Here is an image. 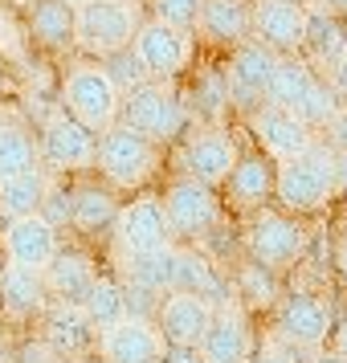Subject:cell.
<instances>
[{
    "instance_id": "obj_1",
    "label": "cell",
    "mask_w": 347,
    "mask_h": 363,
    "mask_svg": "<svg viewBox=\"0 0 347 363\" xmlns=\"http://www.w3.org/2000/svg\"><path fill=\"white\" fill-rule=\"evenodd\" d=\"M335 192H339V151L331 143H323V139H314L302 155L278 164L274 196H278V204L290 216H307V213L327 208Z\"/></svg>"
},
{
    "instance_id": "obj_2",
    "label": "cell",
    "mask_w": 347,
    "mask_h": 363,
    "mask_svg": "<svg viewBox=\"0 0 347 363\" xmlns=\"http://www.w3.org/2000/svg\"><path fill=\"white\" fill-rule=\"evenodd\" d=\"M143 13L135 0H90L78 9L74 25V50L86 57H111L135 45V33L143 29Z\"/></svg>"
},
{
    "instance_id": "obj_3",
    "label": "cell",
    "mask_w": 347,
    "mask_h": 363,
    "mask_svg": "<svg viewBox=\"0 0 347 363\" xmlns=\"http://www.w3.org/2000/svg\"><path fill=\"white\" fill-rule=\"evenodd\" d=\"M62 111L78 118L86 131L102 135L106 127L119 123L123 90L111 82V74L99 62H74L66 69V82H62Z\"/></svg>"
},
{
    "instance_id": "obj_4",
    "label": "cell",
    "mask_w": 347,
    "mask_h": 363,
    "mask_svg": "<svg viewBox=\"0 0 347 363\" xmlns=\"http://www.w3.org/2000/svg\"><path fill=\"white\" fill-rule=\"evenodd\" d=\"M119 123L139 131L151 143H172L180 139L184 127H188V106L176 94L172 82H143L123 94V111H119Z\"/></svg>"
},
{
    "instance_id": "obj_5",
    "label": "cell",
    "mask_w": 347,
    "mask_h": 363,
    "mask_svg": "<svg viewBox=\"0 0 347 363\" xmlns=\"http://www.w3.org/2000/svg\"><path fill=\"white\" fill-rule=\"evenodd\" d=\"M94 167L111 188H143L160 172V143L115 123L99 135V164Z\"/></svg>"
},
{
    "instance_id": "obj_6",
    "label": "cell",
    "mask_w": 347,
    "mask_h": 363,
    "mask_svg": "<svg viewBox=\"0 0 347 363\" xmlns=\"http://www.w3.org/2000/svg\"><path fill=\"white\" fill-rule=\"evenodd\" d=\"M307 225L294 220L290 213H274V208H262V213H253L246 229V253L249 262H258L262 269H286V265H294L302 253H307Z\"/></svg>"
},
{
    "instance_id": "obj_7",
    "label": "cell",
    "mask_w": 347,
    "mask_h": 363,
    "mask_svg": "<svg viewBox=\"0 0 347 363\" xmlns=\"http://www.w3.org/2000/svg\"><path fill=\"white\" fill-rule=\"evenodd\" d=\"M221 69H225L229 102L241 115H253L265 102V94H270V78H274V69H278V53L265 50L262 41H246V45L229 50V57H225Z\"/></svg>"
},
{
    "instance_id": "obj_8",
    "label": "cell",
    "mask_w": 347,
    "mask_h": 363,
    "mask_svg": "<svg viewBox=\"0 0 347 363\" xmlns=\"http://www.w3.org/2000/svg\"><path fill=\"white\" fill-rule=\"evenodd\" d=\"M41 164L57 172V176H70V172H86V167L99 164V135L86 131L82 123L66 111L45 118L41 127Z\"/></svg>"
},
{
    "instance_id": "obj_9",
    "label": "cell",
    "mask_w": 347,
    "mask_h": 363,
    "mask_svg": "<svg viewBox=\"0 0 347 363\" xmlns=\"http://www.w3.org/2000/svg\"><path fill=\"white\" fill-rule=\"evenodd\" d=\"M311 29V4L307 0H253V41L278 57H298Z\"/></svg>"
},
{
    "instance_id": "obj_10",
    "label": "cell",
    "mask_w": 347,
    "mask_h": 363,
    "mask_svg": "<svg viewBox=\"0 0 347 363\" xmlns=\"http://www.w3.org/2000/svg\"><path fill=\"white\" fill-rule=\"evenodd\" d=\"M164 213H167V225H172L176 237H204V233L216 229L221 200H216L213 184L192 180V176H180V180L167 184Z\"/></svg>"
},
{
    "instance_id": "obj_11",
    "label": "cell",
    "mask_w": 347,
    "mask_h": 363,
    "mask_svg": "<svg viewBox=\"0 0 347 363\" xmlns=\"http://www.w3.org/2000/svg\"><path fill=\"white\" fill-rule=\"evenodd\" d=\"M135 57L143 62L151 82H172V78H180L188 62H192V37L180 33V29H172L164 21L148 17L143 21V29L135 33Z\"/></svg>"
},
{
    "instance_id": "obj_12",
    "label": "cell",
    "mask_w": 347,
    "mask_h": 363,
    "mask_svg": "<svg viewBox=\"0 0 347 363\" xmlns=\"http://www.w3.org/2000/svg\"><path fill=\"white\" fill-rule=\"evenodd\" d=\"M0 249H4V262L21 265V269H33L45 274L53 265V257L62 253V237L57 225H50L45 216H25V220H9L0 229Z\"/></svg>"
},
{
    "instance_id": "obj_13",
    "label": "cell",
    "mask_w": 347,
    "mask_h": 363,
    "mask_svg": "<svg viewBox=\"0 0 347 363\" xmlns=\"http://www.w3.org/2000/svg\"><path fill=\"white\" fill-rule=\"evenodd\" d=\"M241 160V147L225 127H197L184 139V176L204 184H229L233 167Z\"/></svg>"
},
{
    "instance_id": "obj_14",
    "label": "cell",
    "mask_w": 347,
    "mask_h": 363,
    "mask_svg": "<svg viewBox=\"0 0 347 363\" xmlns=\"http://www.w3.org/2000/svg\"><path fill=\"white\" fill-rule=\"evenodd\" d=\"M249 118V131H253V139H258V151L262 155H270L274 164H286V160H294V155H302V151L314 143V131L302 123V118L294 115V111H282V106H270V102H262Z\"/></svg>"
},
{
    "instance_id": "obj_15",
    "label": "cell",
    "mask_w": 347,
    "mask_h": 363,
    "mask_svg": "<svg viewBox=\"0 0 347 363\" xmlns=\"http://www.w3.org/2000/svg\"><path fill=\"white\" fill-rule=\"evenodd\" d=\"M331 323H335V314H331L327 298L311 294V290H294V294L282 298V306H278V339L286 347L319 351Z\"/></svg>"
},
{
    "instance_id": "obj_16",
    "label": "cell",
    "mask_w": 347,
    "mask_h": 363,
    "mask_svg": "<svg viewBox=\"0 0 347 363\" xmlns=\"http://www.w3.org/2000/svg\"><path fill=\"white\" fill-rule=\"evenodd\" d=\"M216 306L209 298L188 294V290H172L164 294L160 311H155V327L164 335L167 347H200V339L213 327Z\"/></svg>"
},
{
    "instance_id": "obj_17",
    "label": "cell",
    "mask_w": 347,
    "mask_h": 363,
    "mask_svg": "<svg viewBox=\"0 0 347 363\" xmlns=\"http://www.w3.org/2000/svg\"><path fill=\"white\" fill-rule=\"evenodd\" d=\"M102 330L86 318L82 306H70V302H53L50 311L41 314V343L50 347L62 363L82 359L99 347Z\"/></svg>"
},
{
    "instance_id": "obj_18",
    "label": "cell",
    "mask_w": 347,
    "mask_h": 363,
    "mask_svg": "<svg viewBox=\"0 0 347 363\" xmlns=\"http://www.w3.org/2000/svg\"><path fill=\"white\" fill-rule=\"evenodd\" d=\"M164 335L151 318H123L99 335L102 363H164Z\"/></svg>"
},
{
    "instance_id": "obj_19",
    "label": "cell",
    "mask_w": 347,
    "mask_h": 363,
    "mask_svg": "<svg viewBox=\"0 0 347 363\" xmlns=\"http://www.w3.org/2000/svg\"><path fill=\"white\" fill-rule=\"evenodd\" d=\"M115 237L123 253H143V249L167 245L172 241V225H167L164 200L160 196H135L131 204L119 208L115 220Z\"/></svg>"
},
{
    "instance_id": "obj_20",
    "label": "cell",
    "mask_w": 347,
    "mask_h": 363,
    "mask_svg": "<svg viewBox=\"0 0 347 363\" xmlns=\"http://www.w3.org/2000/svg\"><path fill=\"white\" fill-rule=\"evenodd\" d=\"M200 359L204 363H249L253 359V335H249V318L241 306H216L213 327L200 339Z\"/></svg>"
},
{
    "instance_id": "obj_21",
    "label": "cell",
    "mask_w": 347,
    "mask_h": 363,
    "mask_svg": "<svg viewBox=\"0 0 347 363\" xmlns=\"http://www.w3.org/2000/svg\"><path fill=\"white\" fill-rule=\"evenodd\" d=\"M50 306L53 298H50V286H45V274L0 262V314L4 318L29 323V318H41Z\"/></svg>"
},
{
    "instance_id": "obj_22",
    "label": "cell",
    "mask_w": 347,
    "mask_h": 363,
    "mask_svg": "<svg viewBox=\"0 0 347 363\" xmlns=\"http://www.w3.org/2000/svg\"><path fill=\"white\" fill-rule=\"evenodd\" d=\"M197 33H204L213 45H225V50L253 41V0H204Z\"/></svg>"
},
{
    "instance_id": "obj_23",
    "label": "cell",
    "mask_w": 347,
    "mask_h": 363,
    "mask_svg": "<svg viewBox=\"0 0 347 363\" xmlns=\"http://www.w3.org/2000/svg\"><path fill=\"white\" fill-rule=\"evenodd\" d=\"M274 188H278V164L262 155V151H241V160L233 167L229 176V200L237 208H253V213H262L265 200L274 196Z\"/></svg>"
},
{
    "instance_id": "obj_24",
    "label": "cell",
    "mask_w": 347,
    "mask_h": 363,
    "mask_svg": "<svg viewBox=\"0 0 347 363\" xmlns=\"http://www.w3.org/2000/svg\"><path fill=\"white\" fill-rule=\"evenodd\" d=\"M99 281V269L94 262L78 253V249H62L53 265L45 269V286H50V298L53 302H70V306H82L90 286Z\"/></svg>"
},
{
    "instance_id": "obj_25",
    "label": "cell",
    "mask_w": 347,
    "mask_h": 363,
    "mask_svg": "<svg viewBox=\"0 0 347 363\" xmlns=\"http://www.w3.org/2000/svg\"><path fill=\"white\" fill-rule=\"evenodd\" d=\"M343 45H347V21L335 17V13H327L323 4H311V29H307L302 57L327 78V69L335 66V57L343 53Z\"/></svg>"
},
{
    "instance_id": "obj_26",
    "label": "cell",
    "mask_w": 347,
    "mask_h": 363,
    "mask_svg": "<svg viewBox=\"0 0 347 363\" xmlns=\"http://www.w3.org/2000/svg\"><path fill=\"white\" fill-rule=\"evenodd\" d=\"M74 25H78V9H70L66 0H33L25 29L33 41L45 50H74Z\"/></svg>"
},
{
    "instance_id": "obj_27",
    "label": "cell",
    "mask_w": 347,
    "mask_h": 363,
    "mask_svg": "<svg viewBox=\"0 0 347 363\" xmlns=\"http://www.w3.org/2000/svg\"><path fill=\"white\" fill-rule=\"evenodd\" d=\"M119 204L115 192L111 188H102V184H78L74 188V208H70V225L86 237H99V233L115 229L119 220Z\"/></svg>"
},
{
    "instance_id": "obj_28",
    "label": "cell",
    "mask_w": 347,
    "mask_h": 363,
    "mask_svg": "<svg viewBox=\"0 0 347 363\" xmlns=\"http://www.w3.org/2000/svg\"><path fill=\"white\" fill-rule=\"evenodd\" d=\"M319 69L298 53V57H278V69H274V78H270V94L265 102L270 106H282V111H298L307 94H311L314 86H319Z\"/></svg>"
},
{
    "instance_id": "obj_29",
    "label": "cell",
    "mask_w": 347,
    "mask_h": 363,
    "mask_svg": "<svg viewBox=\"0 0 347 363\" xmlns=\"http://www.w3.org/2000/svg\"><path fill=\"white\" fill-rule=\"evenodd\" d=\"M176 265H180V249L172 245H155L143 249V253H127V274H131L135 286H143L151 294H172L176 290Z\"/></svg>"
},
{
    "instance_id": "obj_30",
    "label": "cell",
    "mask_w": 347,
    "mask_h": 363,
    "mask_svg": "<svg viewBox=\"0 0 347 363\" xmlns=\"http://www.w3.org/2000/svg\"><path fill=\"white\" fill-rule=\"evenodd\" d=\"M41 172V143L21 123H0V180Z\"/></svg>"
},
{
    "instance_id": "obj_31",
    "label": "cell",
    "mask_w": 347,
    "mask_h": 363,
    "mask_svg": "<svg viewBox=\"0 0 347 363\" xmlns=\"http://www.w3.org/2000/svg\"><path fill=\"white\" fill-rule=\"evenodd\" d=\"M45 196H50V180L41 172H29V176H17V180H0V216H4V225L37 216L45 208Z\"/></svg>"
},
{
    "instance_id": "obj_32",
    "label": "cell",
    "mask_w": 347,
    "mask_h": 363,
    "mask_svg": "<svg viewBox=\"0 0 347 363\" xmlns=\"http://www.w3.org/2000/svg\"><path fill=\"white\" fill-rule=\"evenodd\" d=\"M82 311L99 330H111L115 323L131 318V314H127V286L119 278H111V274H99V281L90 286V294H86V302H82Z\"/></svg>"
},
{
    "instance_id": "obj_33",
    "label": "cell",
    "mask_w": 347,
    "mask_h": 363,
    "mask_svg": "<svg viewBox=\"0 0 347 363\" xmlns=\"http://www.w3.org/2000/svg\"><path fill=\"white\" fill-rule=\"evenodd\" d=\"M176 290H188V294H200L213 302V294L221 290V278L213 274V265L204 253H192V249H180V265H176Z\"/></svg>"
},
{
    "instance_id": "obj_34",
    "label": "cell",
    "mask_w": 347,
    "mask_h": 363,
    "mask_svg": "<svg viewBox=\"0 0 347 363\" xmlns=\"http://www.w3.org/2000/svg\"><path fill=\"white\" fill-rule=\"evenodd\" d=\"M237 294H241V311H265L278 298V281H274L270 269H262L258 262H249L237 274Z\"/></svg>"
},
{
    "instance_id": "obj_35",
    "label": "cell",
    "mask_w": 347,
    "mask_h": 363,
    "mask_svg": "<svg viewBox=\"0 0 347 363\" xmlns=\"http://www.w3.org/2000/svg\"><path fill=\"white\" fill-rule=\"evenodd\" d=\"M229 86H225V69H209L197 82V115H204V127H221L216 118L229 111Z\"/></svg>"
},
{
    "instance_id": "obj_36",
    "label": "cell",
    "mask_w": 347,
    "mask_h": 363,
    "mask_svg": "<svg viewBox=\"0 0 347 363\" xmlns=\"http://www.w3.org/2000/svg\"><path fill=\"white\" fill-rule=\"evenodd\" d=\"M200 4L204 0H151V17L180 29V33L197 37V25H200Z\"/></svg>"
},
{
    "instance_id": "obj_37",
    "label": "cell",
    "mask_w": 347,
    "mask_h": 363,
    "mask_svg": "<svg viewBox=\"0 0 347 363\" xmlns=\"http://www.w3.org/2000/svg\"><path fill=\"white\" fill-rule=\"evenodd\" d=\"M106 74H111V82L127 94V90H135V86H143V82H151L148 78V69H143V62L135 57V50H123V53H111V57H102L99 62Z\"/></svg>"
},
{
    "instance_id": "obj_38",
    "label": "cell",
    "mask_w": 347,
    "mask_h": 363,
    "mask_svg": "<svg viewBox=\"0 0 347 363\" xmlns=\"http://www.w3.org/2000/svg\"><path fill=\"white\" fill-rule=\"evenodd\" d=\"M70 208H74V188H53L50 184V196H45L41 216H45L50 225H70Z\"/></svg>"
},
{
    "instance_id": "obj_39",
    "label": "cell",
    "mask_w": 347,
    "mask_h": 363,
    "mask_svg": "<svg viewBox=\"0 0 347 363\" xmlns=\"http://www.w3.org/2000/svg\"><path fill=\"white\" fill-rule=\"evenodd\" d=\"M249 363H298V355H294V347H286L282 339H270L262 351H253Z\"/></svg>"
},
{
    "instance_id": "obj_40",
    "label": "cell",
    "mask_w": 347,
    "mask_h": 363,
    "mask_svg": "<svg viewBox=\"0 0 347 363\" xmlns=\"http://www.w3.org/2000/svg\"><path fill=\"white\" fill-rule=\"evenodd\" d=\"M327 82H331V90L339 94V102H347V45H343V53L335 57V66L327 69Z\"/></svg>"
},
{
    "instance_id": "obj_41",
    "label": "cell",
    "mask_w": 347,
    "mask_h": 363,
    "mask_svg": "<svg viewBox=\"0 0 347 363\" xmlns=\"http://www.w3.org/2000/svg\"><path fill=\"white\" fill-rule=\"evenodd\" d=\"M335 151H347V106L339 111V118L331 123V139H327Z\"/></svg>"
},
{
    "instance_id": "obj_42",
    "label": "cell",
    "mask_w": 347,
    "mask_h": 363,
    "mask_svg": "<svg viewBox=\"0 0 347 363\" xmlns=\"http://www.w3.org/2000/svg\"><path fill=\"white\" fill-rule=\"evenodd\" d=\"M164 363H204L197 347H167L164 351Z\"/></svg>"
},
{
    "instance_id": "obj_43",
    "label": "cell",
    "mask_w": 347,
    "mask_h": 363,
    "mask_svg": "<svg viewBox=\"0 0 347 363\" xmlns=\"http://www.w3.org/2000/svg\"><path fill=\"white\" fill-rule=\"evenodd\" d=\"M331 351H335V355L347 363V318L339 323V330H335V347H331Z\"/></svg>"
},
{
    "instance_id": "obj_44",
    "label": "cell",
    "mask_w": 347,
    "mask_h": 363,
    "mask_svg": "<svg viewBox=\"0 0 347 363\" xmlns=\"http://www.w3.org/2000/svg\"><path fill=\"white\" fill-rule=\"evenodd\" d=\"M314 4H323L327 13H335V17H343V21H347V0H314Z\"/></svg>"
},
{
    "instance_id": "obj_45",
    "label": "cell",
    "mask_w": 347,
    "mask_h": 363,
    "mask_svg": "<svg viewBox=\"0 0 347 363\" xmlns=\"http://www.w3.org/2000/svg\"><path fill=\"white\" fill-rule=\"evenodd\" d=\"M307 363H343V359H339L335 351H314V355H311Z\"/></svg>"
},
{
    "instance_id": "obj_46",
    "label": "cell",
    "mask_w": 347,
    "mask_h": 363,
    "mask_svg": "<svg viewBox=\"0 0 347 363\" xmlns=\"http://www.w3.org/2000/svg\"><path fill=\"white\" fill-rule=\"evenodd\" d=\"M339 192H347V151H339Z\"/></svg>"
},
{
    "instance_id": "obj_47",
    "label": "cell",
    "mask_w": 347,
    "mask_h": 363,
    "mask_svg": "<svg viewBox=\"0 0 347 363\" xmlns=\"http://www.w3.org/2000/svg\"><path fill=\"white\" fill-rule=\"evenodd\" d=\"M70 9H82V4H90V0H66Z\"/></svg>"
},
{
    "instance_id": "obj_48",
    "label": "cell",
    "mask_w": 347,
    "mask_h": 363,
    "mask_svg": "<svg viewBox=\"0 0 347 363\" xmlns=\"http://www.w3.org/2000/svg\"><path fill=\"white\" fill-rule=\"evenodd\" d=\"M343 269H347V245H343Z\"/></svg>"
},
{
    "instance_id": "obj_49",
    "label": "cell",
    "mask_w": 347,
    "mask_h": 363,
    "mask_svg": "<svg viewBox=\"0 0 347 363\" xmlns=\"http://www.w3.org/2000/svg\"><path fill=\"white\" fill-rule=\"evenodd\" d=\"M307 4H314V0H307Z\"/></svg>"
}]
</instances>
